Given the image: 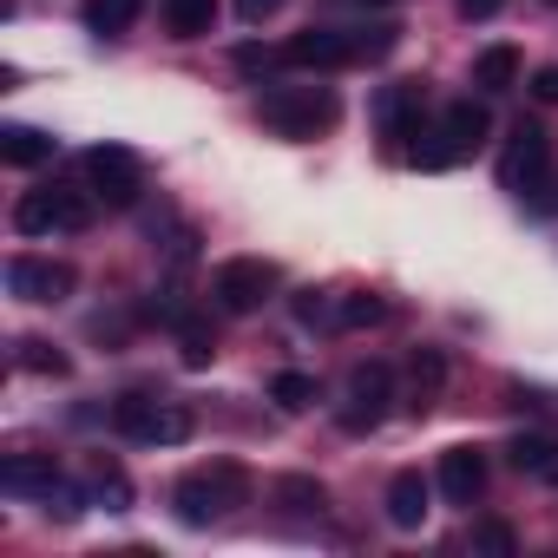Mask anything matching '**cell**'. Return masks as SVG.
<instances>
[{
    "instance_id": "6da1fadb",
    "label": "cell",
    "mask_w": 558,
    "mask_h": 558,
    "mask_svg": "<svg viewBox=\"0 0 558 558\" xmlns=\"http://www.w3.org/2000/svg\"><path fill=\"white\" fill-rule=\"evenodd\" d=\"M401 40V27L375 21V27H303L283 40V66H303V73H336V66H368V60H388Z\"/></svg>"
},
{
    "instance_id": "7a4b0ae2",
    "label": "cell",
    "mask_w": 558,
    "mask_h": 558,
    "mask_svg": "<svg viewBox=\"0 0 558 558\" xmlns=\"http://www.w3.org/2000/svg\"><path fill=\"white\" fill-rule=\"evenodd\" d=\"M486 132H493V112L480 106V99H460V106H447L440 112V125L434 132H421L414 138V165L421 171H453V165H466L480 145H486Z\"/></svg>"
},
{
    "instance_id": "3957f363",
    "label": "cell",
    "mask_w": 558,
    "mask_h": 558,
    "mask_svg": "<svg viewBox=\"0 0 558 558\" xmlns=\"http://www.w3.org/2000/svg\"><path fill=\"white\" fill-rule=\"evenodd\" d=\"M250 499V473L236 466V460H217V466H197V473H184L178 480V493H171V506H178V519L184 525H210V519H223L230 506H243Z\"/></svg>"
},
{
    "instance_id": "277c9868",
    "label": "cell",
    "mask_w": 558,
    "mask_h": 558,
    "mask_svg": "<svg viewBox=\"0 0 558 558\" xmlns=\"http://www.w3.org/2000/svg\"><path fill=\"white\" fill-rule=\"evenodd\" d=\"M342 119V99L329 86H269L263 93V125L276 138H316Z\"/></svg>"
},
{
    "instance_id": "5b68a950",
    "label": "cell",
    "mask_w": 558,
    "mask_h": 558,
    "mask_svg": "<svg viewBox=\"0 0 558 558\" xmlns=\"http://www.w3.org/2000/svg\"><path fill=\"white\" fill-rule=\"evenodd\" d=\"M86 223H93V191H73V184L21 191V204H14V230L21 236H73Z\"/></svg>"
},
{
    "instance_id": "8992f818",
    "label": "cell",
    "mask_w": 558,
    "mask_h": 558,
    "mask_svg": "<svg viewBox=\"0 0 558 558\" xmlns=\"http://www.w3.org/2000/svg\"><path fill=\"white\" fill-rule=\"evenodd\" d=\"M112 434H125L138 447H178V440H191V408H171V401H151V395H119L112 401Z\"/></svg>"
},
{
    "instance_id": "52a82bcc",
    "label": "cell",
    "mask_w": 558,
    "mask_h": 558,
    "mask_svg": "<svg viewBox=\"0 0 558 558\" xmlns=\"http://www.w3.org/2000/svg\"><path fill=\"white\" fill-rule=\"evenodd\" d=\"M276 263H263V256H230V263H217V276H210V303L223 310V316H256L269 296H276Z\"/></svg>"
},
{
    "instance_id": "ba28073f",
    "label": "cell",
    "mask_w": 558,
    "mask_h": 558,
    "mask_svg": "<svg viewBox=\"0 0 558 558\" xmlns=\"http://www.w3.org/2000/svg\"><path fill=\"white\" fill-rule=\"evenodd\" d=\"M545 171H551V138H545V125L519 119L506 132V151H499V191L532 197V191H545Z\"/></svg>"
},
{
    "instance_id": "9c48e42d",
    "label": "cell",
    "mask_w": 558,
    "mask_h": 558,
    "mask_svg": "<svg viewBox=\"0 0 558 558\" xmlns=\"http://www.w3.org/2000/svg\"><path fill=\"white\" fill-rule=\"evenodd\" d=\"M86 184H93L99 204L132 210L138 191H145V165H138V151H125V145H93V151H86Z\"/></svg>"
},
{
    "instance_id": "30bf717a",
    "label": "cell",
    "mask_w": 558,
    "mask_h": 558,
    "mask_svg": "<svg viewBox=\"0 0 558 558\" xmlns=\"http://www.w3.org/2000/svg\"><path fill=\"white\" fill-rule=\"evenodd\" d=\"M388 401H395V375H388V362H362V368L349 375V408L336 414L342 434H375L381 414H388Z\"/></svg>"
},
{
    "instance_id": "8fae6325",
    "label": "cell",
    "mask_w": 558,
    "mask_h": 558,
    "mask_svg": "<svg viewBox=\"0 0 558 558\" xmlns=\"http://www.w3.org/2000/svg\"><path fill=\"white\" fill-rule=\"evenodd\" d=\"M375 125H381L388 145H408V151H414V138L427 132V93H421V80H395V86H381V99H375Z\"/></svg>"
},
{
    "instance_id": "7c38bea8",
    "label": "cell",
    "mask_w": 558,
    "mask_h": 558,
    "mask_svg": "<svg viewBox=\"0 0 558 558\" xmlns=\"http://www.w3.org/2000/svg\"><path fill=\"white\" fill-rule=\"evenodd\" d=\"M73 263H53V256H14L8 263V290L21 303H66L73 296Z\"/></svg>"
},
{
    "instance_id": "4fadbf2b",
    "label": "cell",
    "mask_w": 558,
    "mask_h": 558,
    "mask_svg": "<svg viewBox=\"0 0 558 558\" xmlns=\"http://www.w3.org/2000/svg\"><path fill=\"white\" fill-rule=\"evenodd\" d=\"M66 486V473H60V460L53 453H14V460H0V493H14V499H53Z\"/></svg>"
},
{
    "instance_id": "5bb4252c",
    "label": "cell",
    "mask_w": 558,
    "mask_h": 558,
    "mask_svg": "<svg viewBox=\"0 0 558 558\" xmlns=\"http://www.w3.org/2000/svg\"><path fill=\"white\" fill-rule=\"evenodd\" d=\"M440 493H447L453 506H473V499L486 493V453H480V447H447V453H440Z\"/></svg>"
},
{
    "instance_id": "9a60e30c",
    "label": "cell",
    "mask_w": 558,
    "mask_h": 558,
    "mask_svg": "<svg viewBox=\"0 0 558 558\" xmlns=\"http://www.w3.org/2000/svg\"><path fill=\"white\" fill-rule=\"evenodd\" d=\"M506 460L519 466V473H532V480H545V486H558V434H512V447H506Z\"/></svg>"
},
{
    "instance_id": "2e32d148",
    "label": "cell",
    "mask_w": 558,
    "mask_h": 558,
    "mask_svg": "<svg viewBox=\"0 0 558 558\" xmlns=\"http://www.w3.org/2000/svg\"><path fill=\"white\" fill-rule=\"evenodd\" d=\"M427 499H434V486L421 473H395V486H388V525L395 532H414L427 519Z\"/></svg>"
},
{
    "instance_id": "e0dca14e",
    "label": "cell",
    "mask_w": 558,
    "mask_h": 558,
    "mask_svg": "<svg viewBox=\"0 0 558 558\" xmlns=\"http://www.w3.org/2000/svg\"><path fill=\"white\" fill-rule=\"evenodd\" d=\"M86 493H93V506H106V512H125V506H132V480H125V466L106 460V453L86 466Z\"/></svg>"
},
{
    "instance_id": "ac0fdd59",
    "label": "cell",
    "mask_w": 558,
    "mask_h": 558,
    "mask_svg": "<svg viewBox=\"0 0 558 558\" xmlns=\"http://www.w3.org/2000/svg\"><path fill=\"white\" fill-rule=\"evenodd\" d=\"M440 381H447V362H440L434 349H421L414 368H408V414H427V408L440 401Z\"/></svg>"
},
{
    "instance_id": "d6986e66",
    "label": "cell",
    "mask_w": 558,
    "mask_h": 558,
    "mask_svg": "<svg viewBox=\"0 0 558 558\" xmlns=\"http://www.w3.org/2000/svg\"><path fill=\"white\" fill-rule=\"evenodd\" d=\"M0 158L21 165V171H34V165L53 158V138H47L40 125H8V132H0Z\"/></svg>"
},
{
    "instance_id": "ffe728a7",
    "label": "cell",
    "mask_w": 558,
    "mask_h": 558,
    "mask_svg": "<svg viewBox=\"0 0 558 558\" xmlns=\"http://www.w3.org/2000/svg\"><path fill=\"white\" fill-rule=\"evenodd\" d=\"M165 27L171 40H204L217 27V0H165Z\"/></svg>"
},
{
    "instance_id": "44dd1931",
    "label": "cell",
    "mask_w": 558,
    "mask_h": 558,
    "mask_svg": "<svg viewBox=\"0 0 558 558\" xmlns=\"http://www.w3.org/2000/svg\"><path fill=\"white\" fill-rule=\"evenodd\" d=\"M473 86H480V93H512V86H519V53H512V47H486V53L473 60Z\"/></svg>"
},
{
    "instance_id": "7402d4cb",
    "label": "cell",
    "mask_w": 558,
    "mask_h": 558,
    "mask_svg": "<svg viewBox=\"0 0 558 558\" xmlns=\"http://www.w3.org/2000/svg\"><path fill=\"white\" fill-rule=\"evenodd\" d=\"M138 14H145V0H86V27H93V34H106V40H112V34H125Z\"/></svg>"
},
{
    "instance_id": "603a6c76",
    "label": "cell",
    "mask_w": 558,
    "mask_h": 558,
    "mask_svg": "<svg viewBox=\"0 0 558 558\" xmlns=\"http://www.w3.org/2000/svg\"><path fill=\"white\" fill-rule=\"evenodd\" d=\"M269 401H276V408H290V414H303V408H316V401H323V388H316V375L283 368V375L269 381Z\"/></svg>"
},
{
    "instance_id": "cb8c5ba5",
    "label": "cell",
    "mask_w": 558,
    "mask_h": 558,
    "mask_svg": "<svg viewBox=\"0 0 558 558\" xmlns=\"http://www.w3.org/2000/svg\"><path fill=\"white\" fill-rule=\"evenodd\" d=\"M21 368H27V375H66L73 362H66L47 336H27V342H21Z\"/></svg>"
},
{
    "instance_id": "d4e9b609",
    "label": "cell",
    "mask_w": 558,
    "mask_h": 558,
    "mask_svg": "<svg viewBox=\"0 0 558 558\" xmlns=\"http://www.w3.org/2000/svg\"><path fill=\"white\" fill-rule=\"evenodd\" d=\"M276 499H283L290 512H323V506H329V499H323V486H316V480H303V473L276 480Z\"/></svg>"
},
{
    "instance_id": "484cf974",
    "label": "cell",
    "mask_w": 558,
    "mask_h": 558,
    "mask_svg": "<svg viewBox=\"0 0 558 558\" xmlns=\"http://www.w3.org/2000/svg\"><path fill=\"white\" fill-rule=\"evenodd\" d=\"M178 342H184V368H204V362L217 355V336H210L197 316H184V323H178Z\"/></svg>"
},
{
    "instance_id": "4316f807",
    "label": "cell",
    "mask_w": 558,
    "mask_h": 558,
    "mask_svg": "<svg viewBox=\"0 0 558 558\" xmlns=\"http://www.w3.org/2000/svg\"><path fill=\"white\" fill-rule=\"evenodd\" d=\"M381 316H388V303H381V296H349V303L336 310V323H342V329H368V323H381Z\"/></svg>"
},
{
    "instance_id": "83f0119b",
    "label": "cell",
    "mask_w": 558,
    "mask_h": 558,
    "mask_svg": "<svg viewBox=\"0 0 558 558\" xmlns=\"http://www.w3.org/2000/svg\"><path fill=\"white\" fill-rule=\"evenodd\" d=\"M473 545H480V551H493V558H512V551H519V538H512V525H499V519H486V525H473Z\"/></svg>"
},
{
    "instance_id": "f1b7e54d",
    "label": "cell",
    "mask_w": 558,
    "mask_h": 558,
    "mask_svg": "<svg viewBox=\"0 0 558 558\" xmlns=\"http://www.w3.org/2000/svg\"><path fill=\"white\" fill-rule=\"evenodd\" d=\"M276 66H283V47H236V73H276Z\"/></svg>"
},
{
    "instance_id": "f546056e",
    "label": "cell",
    "mask_w": 558,
    "mask_h": 558,
    "mask_svg": "<svg viewBox=\"0 0 558 558\" xmlns=\"http://www.w3.org/2000/svg\"><path fill=\"white\" fill-rule=\"evenodd\" d=\"M296 323H310V329H316V323H336L329 296H323V290H303V296H296Z\"/></svg>"
},
{
    "instance_id": "4dcf8cb0",
    "label": "cell",
    "mask_w": 558,
    "mask_h": 558,
    "mask_svg": "<svg viewBox=\"0 0 558 558\" xmlns=\"http://www.w3.org/2000/svg\"><path fill=\"white\" fill-rule=\"evenodd\" d=\"M276 8H283V0H236V21H243V27H263Z\"/></svg>"
},
{
    "instance_id": "1f68e13d",
    "label": "cell",
    "mask_w": 558,
    "mask_h": 558,
    "mask_svg": "<svg viewBox=\"0 0 558 558\" xmlns=\"http://www.w3.org/2000/svg\"><path fill=\"white\" fill-rule=\"evenodd\" d=\"M532 99L558 106V66H538V73H532Z\"/></svg>"
},
{
    "instance_id": "d6a6232c",
    "label": "cell",
    "mask_w": 558,
    "mask_h": 558,
    "mask_svg": "<svg viewBox=\"0 0 558 558\" xmlns=\"http://www.w3.org/2000/svg\"><path fill=\"white\" fill-rule=\"evenodd\" d=\"M499 8H506V0H460V14H466V21H493Z\"/></svg>"
},
{
    "instance_id": "836d02e7",
    "label": "cell",
    "mask_w": 558,
    "mask_h": 558,
    "mask_svg": "<svg viewBox=\"0 0 558 558\" xmlns=\"http://www.w3.org/2000/svg\"><path fill=\"white\" fill-rule=\"evenodd\" d=\"M355 8H395V0H355Z\"/></svg>"
},
{
    "instance_id": "e575fe53",
    "label": "cell",
    "mask_w": 558,
    "mask_h": 558,
    "mask_svg": "<svg viewBox=\"0 0 558 558\" xmlns=\"http://www.w3.org/2000/svg\"><path fill=\"white\" fill-rule=\"evenodd\" d=\"M545 8H558V0H545Z\"/></svg>"
}]
</instances>
